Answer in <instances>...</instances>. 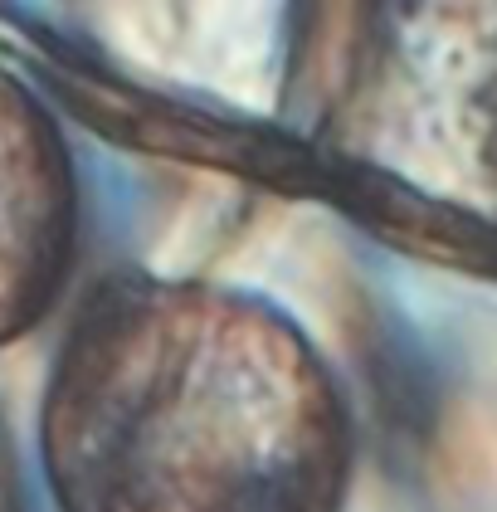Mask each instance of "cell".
Listing matches in <instances>:
<instances>
[{"instance_id":"cell-3","label":"cell","mask_w":497,"mask_h":512,"mask_svg":"<svg viewBox=\"0 0 497 512\" xmlns=\"http://www.w3.org/2000/svg\"><path fill=\"white\" fill-rule=\"evenodd\" d=\"M0 512H20V488H15V454L0 425Z\"/></svg>"},{"instance_id":"cell-4","label":"cell","mask_w":497,"mask_h":512,"mask_svg":"<svg viewBox=\"0 0 497 512\" xmlns=\"http://www.w3.org/2000/svg\"><path fill=\"white\" fill-rule=\"evenodd\" d=\"M488 157H493V176H497V83H493V127H488Z\"/></svg>"},{"instance_id":"cell-2","label":"cell","mask_w":497,"mask_h":512,"mask_svg":"<svg viewBox=\"0 0 497 512\" xmlns=\"http://www.w3.org/2000/svg\"><path fill=\"white\" fill-rule=\"evenodd\" d=\"M78 254V176L54 113L0 64V347L59 303Z\"/></svg>"},{"instance_id":"cell-1","label":"cell","mask_w":497,"mask_h":512,"mask_svg":"<svg viewBox=\"0 0 497 512\" xmlns=\"http://www.w3.org/2000/svg\"><path fill=\"white\" fill-rule=\"evenodd\" d=\"M59 512H342L351 410L303 327L205 278H98L39 400Z\"/></svg>"}]
</instances>
